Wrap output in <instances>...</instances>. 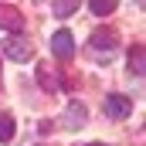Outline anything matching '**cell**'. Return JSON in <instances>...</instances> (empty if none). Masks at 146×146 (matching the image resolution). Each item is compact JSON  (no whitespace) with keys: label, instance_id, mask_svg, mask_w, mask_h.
Returning a JSON list of instances; mask_svg holds the SVG:
<instances>
[{"label":"cell","instance_id":"5","mask_svg":"<svg viewBox=\"0 0 146 146\" xmlns=\"http://www.w3.org/2000/svg\"><path fill=\"white\" fill-rule=\"evenodd\" d=\"M85 119H88V109H85L78 99H72V102H68V109H65V115H61L65 129H82V126H85Z\"/></svg>","mask_w":146,"mask_h":146},{"label":"cell","instance_id":"11","mask_svg":"<svg viewBox=\"0 0 146 146\" xmlns=\"http://www.w3.org/2000/svg\"><path fill=\"white\" fill-rule=\"evenodd\" d=\"M14 139V119L10 112H0V143H10Z\"/></svg>","mask_w":146,"mask_h":146},{"label":"cell","instance_id":"12","mask_svg":"<svg viewBox=\"0 0 146 146\" xmlns=\"http://www.w3.org/2000/svg\"><path fill=\"white\" fill-rule=\"evenodd\" d=\"M88 146H106V143H88Z\"/></svg>","mask_w":146,"mask_h":146},{"label":"cell","instance_id":"9","mask_svg":"<svg viewBox=\"0 0 146 146\" xmlns=\"http://www.w3.org/2000/svg\"><path fill=\"white\" fill-rule=\"evenodd\" d=\"M78 3H82V0H51L54 17H72L75 10H78Z\"/></svg>","mask_w":146,"mask_h":146},{"label":"cell","instance_id":"8","mask_svg":"<svg viewBox=\"0 0 146 146\" xmlns=\"http://www.w3.org/2000/svg\"><path fill=\"white\" fill-rule=\"evenodd\" d=\"M119 7V0H88V10L95 14V17H106V14H112Z\"/></svg>","mask_w":146,"mask_h":146},{"label":"cell","instance_id":"1","mask_svg":"<svg viewBox=\"0 0 146 146\" xmlns=\"http://www.w3.org/2000/svg\"><path fill=\"white\" fill-rule=\"evenodd\" d=\"M102 109H106V115H109V119H115V122H119V119L133 115V99H129V95L112 92V95H106V106H102Z\"/></svg>","mask_w":146,"mask_h":146},{"label":"cell","instance_id":"7","mask_svg":"<svg viewBox=\"0 0 146 146\" xmlns=\"http://www.w3.org/2000/svg\"><path fill=\"white\" fill-rule=\"evenodd\" d=\"M143 65H146V48L136 44V48L129 51V72H133V75H143Z\"/></svg>","mask_w":146,"mask_h":146},{"label":"cell","instance_id":"6","mask_svg":"<svg viewBox=\"0 0 146 146\" xmlns=\"http://www.w3.org/2000/svg\"><path fill=\"white\" fill-rule=\"evenodd\" d=\"M115 44H119V34H115L112 27L92 34V48H95V51H102V48H106V51H115Z\"/></svg>","mask_w":146,"mask_h":146},{"label":"cell","instance_id":"3","mask_svg":"<svg viewBox=\"0 0 146 146\" xmlns=\"http://www.w3.org/2000/svg\"><path fill=\"white\" fill-rule=\"evenodd\" d=\"M0 27L10 31V34H21L24 31V14L17 7H10V3H0Z\"/></svg>","mask_w":146,"mask_h":146},{"label":"cell","instance_id":"10","mask_svg":"<svg viewBox=\"0 0 146 146\" xmlns=\"http://www.w3.org/2000/svg\"><path fill=\"white\" fill-rule=\"evenodd\" d=\"M37 82H41V88H48V92L58 88V78H54V72H51V65H41V68H37Z\"/></svg>","mask_w":146,"mask_h":146},{"label":"cell","instance_id":"2","mask_svg":"<svg viewBox=\"0 0 146 146\" xmlns=\"http://www.w3.org/2000/svg\"><path fill=\"white\" fill-rule=\"evenodd\" d=\"M51 51H54L61 61H68V58L75 54V37H72V31H65V27L54 31V34H51Z\"/></svg>","mask_w":146,"mask_h":146},{"label":"cell","instance_id":"4","mask_svg":"<svg viewBox=\"0 0 146 146\" xmlns=\"http://www.w3.org/2000/svg\"><path fill=\"white\" fill-rule=\"evenodd\" d=\"M3 51H7L14 61H27V58L34 54V48H31L21 34H10V37H7V41H3Z\"/></svg>","mask_w":146,"mask_h":146}]
</instances>
